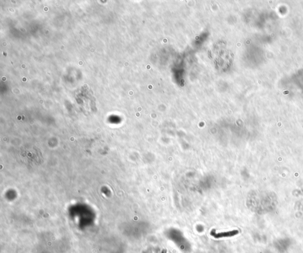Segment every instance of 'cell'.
<instances>
[{"label": "cell", "instance_id": "obj_1", "mask_svg": "<svg viewBox=\"0 0 303 253\" xmlns=\"http://www.w3.org/2000/svg\"><path fill=\"white\" fill-rule=\"evenodd\" d=\"M237 234H238V231L235 230L232 231H229V232H226V233H221L216 234L214 233L213 231L211 233V235L214 236L216 238H221V237H231Z\"/></svg>", "mask_w": 303, "mask_h": 253}]
</instances>
